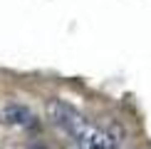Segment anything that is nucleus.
<instances>
[{"label":"nucleus","mask_w":151,"mask_h":149,"mask_svg":"<svg viewBox=\"0 0 151 149\" xmlns=\"http://www.w3.org/2000/svg\"><path fill=\"white\" fill-rule=\"evenodd\" d=\"M47 117L52 119L55 127H60L62 132L67 137H72L77 144H82V142L87 139V134H89L92 127H94V124L87 122L72 104L62 102V99H50L47 102Z\"/></svg>","instance_id":"obj_1"},{"label":"nucleus","mask_w":151,"mask_h":149,"mask_svg":"<svg viewBox=\"0 0 151 149\" xmlns=\"http://www.w3.org/2000/svg\"><path fill=\"white\" fill-rule=\"evenodd\" d=\"M5 122L15 124V127H25V129H32L37 127V117L32 114V109L25 107V104H8L3 112Z\"/></svg>","instance_id":"obj_2"},{"label":"nucleus","mask_w":151,"mask_h":149,"mask_svg":"<svg viewBox=\"0 0 151 149\" xmlns=\"http://www.w3.org/2000/svg\"><path fill=\"white\" fill-rule=\"evenodd\" d=\"M30 149H45V147H42V144H32V147H30Z\"/></svg>","instance_id":"obj_3"}]
</instances>
